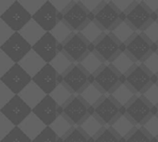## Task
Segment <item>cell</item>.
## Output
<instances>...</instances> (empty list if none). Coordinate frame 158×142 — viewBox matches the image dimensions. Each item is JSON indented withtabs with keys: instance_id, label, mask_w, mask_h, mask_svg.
<instances>
[{
	"instance_id": "277c9868",
	"label": "cell",
	"mask_w": 158,
	"mask_h": 142,
	"mask_svg": "<svg viewBox=\"0 0 158 142\" xmlns=\"http://www.w3.org/2000/svg\"><path fill=\"white\" fill-rule=\"evenodd\" d=\"M92 82L105 95H108L121 83V76L109 64H104L92 77Z\"/></svg>"
},
{
	"instance_id": "ffe728a7",
	"label": "cell",
	"mask_w": 158,
	"mask_h": 142,
	"mask_svg": "<svg viewBox=\"0 0 158 142\" xmlns=\"http://www.w3.org/2000/svg\"><path fill=\"white\" fill-rule=\"evenodd\" d=\"M31 81L34 82L46 95H49L56 85L61 82V77L49 64H46L31 79Z\"/></svg>"
},
{
	"instance_id": "d4e9b609",
	"label": "cell",
	"mask_w": 158,
	"mask_h": 142,
	"mask_svg": "<svg viewBox=\"0 0 158 142\" xmlns=\"http://www.w3.org/2000/svg\"><path fill=\"white\" fill-rule=\"evenodd\" d=\"M136 127L124 115H119L108 128L119 139H125Z\"/></svg>"
},
{
	"instance_id": "f1b7e54d",
	"label": "cell",
	"mask_w": 158,
	"mask_h": 142,
	"mask_svg": "<svg viewBox=\"0 0 158 142\" xmlns=\"http://www.w3.org/2000/svg\"><path fill=\"white\" fill-rule=\"evenodd\" d=\"M77 33L89 44H94L105 31L94 20H89Z\"/></svg>"
},
{
	"instance_id": "f546056e",
	"label": "cell",
	"mask_w": 158,
	"mask_h": 142,
	"mask_svg": "<svg viewBox=\"0 0 158 142\" xmlns=\"http://www.w3.org/2000/svg\"><path fill=\"white\" fill-rule=\"evenodd\" d=\"M89 77H93L104 65V63L98 58V56L93 53L89 52L78 64H77Z\"/></svg>"
},
{
	"instance_id": "d6986e66",
	"label": "cell",
	"mask_w": 158,
	"mask_h": 142,
	"mask_svg": "<svg viewBox=\"0 0 158 142\" xmlns=\"http://www.w3.org/2000/svg\"><path fill=\"white\" fill-rule=\"evenodd\" d=\"M31 18L45 31L49 32L56 24L62 19L61 14L57 13L49 0L42 6V7L31 17Z\"/></svg>"
},
{
	"instance_id": "b9f144b4",
	"label": "cell",
	"mask_w": 158,
	"mask_h": 142,
	"mask_svg": "<svg viewBox=\"0 0 158 142\" xmlns=\"http://www.w3.org/2000/svg\"><path fill=\"white\" fill-rule=\"evenodd\" d=\"M89 142H120V140L108 128L105 127L94 139H90Z\"/></svg>"
},
{
	"instance_id": "11a10c76",
	"label": "cell",
	"mask_w": 158,
	"mask_h": 142,
	"mask_svg": "<svg viewBox=\"0 0 158 142\" xmlns=\"http://www.w3.org/2000/svg\"><path fill=\"white\" fill-rule=\"evenodd\" d=\"M139 1L148 10L150 14L153 12H158V0H139Z\"/></svg>"
},
{
	"instance_id": "74e56055",
	"label": "cell",
	"mask_w": 158,
	"mask_h": 142,
	"mask_svg": "<svg viewBox=\"0 0 158 142\" xmlns=\"http://www.w3.org/2000/svg\"><path fill=\"white\" fill-rule=\"evenodd\" d=\"M141 65L149 74L152 76H157L158 73V55L157 53H151L142 63Z\"/></svg>"
},
{
	"instance_id": "9c48e42d",
	"label": "cell",
	"mask_w": 158,
	"mask_h": 142,
	"mask_svg": "<svg viewBox=\"0 0 158 142\" xmlns=\"http://www.w3.org/2000/svg\"><path fill=\"white\" fill-rule=\"evenodd\" d=\"M0 113L15 127H18L31 113V109L19 95H14V97L0 109Z\"/></svg>"
},
{
	"instance_id": "5b68a950",
	"label": "cell",
	"mask_w": 158,
	"mask_h": 142,
	"mask_svg": "<svg viewBox=\"0 0 158 142\" xmlns=\"http://www.w3.org/2000/svg\"><path fill=\"white\" fill-rule=\"evenodd\" d=\"M121 51L125 52L135 64L142 63L151 53V43L139 32H135L123 45Z\"/></svg>"
},
{
	"instance_id": "681fc988",
	"label": "cell",
	"mask_w": 158,
	"mask_h": 142,
	"mask_svg": "<svg viewBox=\"0 0 158 142\" xmlns=\"http://www.w3.org/2000/svg\"><path fill=\"white\" fill-rule=\"evenodd\" d=\"M14 65L15 63L0 50V78L3 77Z\"/></svg>"
},
{
	"instance_id": "83f0119b",
	"label": "cell",
	"mask_w": 158,
	"mask_h": 142,
	"mask_svg": "<svg viewBox=\"0 0 158 142\" xmlns=\"http://www.w3.org/2000/svg\"><path fill=\"white\" fill-rule=\"evenodd\" d=\"M79 129L90 140L94 139L100 131L105 128V126L93 115L88 116L80 126H78Z\"/></svg>"
},
{
	"instance_id": "8992f818",
	"label": "cell",
	"mask_w": 158,
	"mask_h": 142,
	"mask_svg": "<svg viewBox=\"0 0 158 142\" xmlns=\"http://www.w3.org/2000/svg\"><path fill=\"white\" fill-rule=\"evenodd\" d=\"M89 19L94 20L105 32H110L121 20L120 14L110 5L109 1H105L101 6L89 15Z\"/></svg>"
},
{
	"instance_id": "ab89813d",
	"label": "cell",
	"mask_w": 158,
	"mask_h": 142,
	"mask_svg": "<svg viewBox=\"0 0 158 142\" xmlns=\"http://www.w3.org/2000/svg\"><path fill=\"white\" fill-rule=\"evenodd\" d=\"M120 142H151V138L139 127H136L125 139Z\"/></svg>"
},
{
	"instance_id": "ac0fdd59",
	"label": "cell",
	"mask_w": 158,
	"mask_h": 142,
	"mask_svg": "<svg viewBox=\"0 0 158 142\" xmlns=\"http://www.w3.org/2000/svg\"><path fill=\"white\" fill-rule=\"evenodd\" d=\"M31 50L34 51L46 64H49L57 53L62 51V47L49 32H45L44 36L31 46Z\"/></svg>"
},
{
	"instance_id": "836d02e7",
	"label": "cell",
	"mask_w": 158,
	"mask_h": 142,
	"mask_svg": "<svg viewBox=\"0 0 158 142\" xmlns=\"http://www.w3.org/2000/svg\"><path fill=\"white\" fill-rule=\"evenodd\" d=\"M49 128L59 139H63L74 128V126L61 114L53 121Z\"/></svg>"
},
{
	"instance_id": "ba28073f",
	"label": "cell",
	"mask_w": 158,
	"mask_h": 142,
	"mask_svg": "<svg viewBox=\"0 0 158 142\" xmlns=\"http://www.w3.org/2000/svg\"><path fill=\"white\" fill-rule=\"evenodd\" d=\"M61 82L71 91L78 95L89 83L92 82V77H89L77 64H74L62 77Z\"/></svg>"
},
{
	"instance_id": "9a60e30c",
	"label": "cell",
	"mask_w": 158,
	"mask_h": 142,
	"mask_svg": "<svg viewBox=\"0 0 158 142\" xmlns=\"http://www.w3.org/2000/svg\"><path fill=\"white\" fill-rule=\"evenodd\" d=\"M62 115L74 127H78L88 116H90V108L78 97V95H73L62 107Z\"/></svg>"
},
{
	"instance_id": "44dd1931",
	"label": "cell",
	"mask_w": 158,
	"mask_h": 142,
	"mask_svg": "<svg viewBox=\"0 0 158 142\" xmlns=\"http://www.w3.org/2000/svg\"><path fill=\"white\" fill-rule=\"evenodd\" d=\"M18 65L32 79L45 65L46 63L32 50H31Z\"/></svg>"
},
{
	"instance_id": "e575fe53",
	"label": "cell",
	"mask_w": 158,
	"mask_h": 142,
	"mask_svg": "<svg viewBox=\"0 0 158 142\" xmlns=\"http://www.w3.org/2000/svg\"><path fill=\"white\" fill-rule=\"evenodd\" d=\"M74 94H72L71 91L62 82H59L49 94V96L54 100V102L61 108L69 101V99Z\"/></svg>"
},
{
	"instance_id": "d6a6232c",
	"label": "cell",
	"mask_w": 158,
	"mask_h": 142,
	"mask_svg": "<svg viewBox=\"0 0 158 142\" xmlns=\"http://www.w3.org/2000/svg\"><path fill=\"white\" fill-rule=\"evenodd\" d=\"M49 65L55 69V71L60 77H62L74 65V63H72L70 61V59L62 51H60L52 59V61L49 63Z\"/></svg>"
},
{
	"instance_id": "f6af8a7d",
	"label": "cell",
	"mask_w": 158,
	"mask_h": 142,
	"mask_svg": "<svg viewBox=\"0 0 158 142\" xmlns=\"http://www.w3.org/2000/svg\"><path fill=\"white\" fill-rule=\"evenodd\" d=\"M62 142H89V139L79 129L74 127L63 139Z\"/></svg>"
},
{
	"instance_id": "f907efd6",
	"label": "cell",
	"mask_w": 158,
	"mask_h": 142,
	"mask_svg": "<svg viewBox=\"0 0 158 142\" xmlns=\"http://www.w3.org/2000/svg\"><path fill=\"white\" fill-rule=\"evenodd\" d=\"M15 94L0 81V109L3 108L13 97Z\"/></svg>"
},
{
	"instance_id": "1f68e13d",
	"label": "cell",
	"mask_w": 158,
	"mask_h": 142,
	"mask_svg": "<svg viewBox=\"0 0 158 142\" xmlns=\"http://www.w3.org/2000/svg\"><path fill=\"white\" fill-rule=\"evenodd\" d=\"M109 65L121 76L123 77L126 75L131 67L135 65L133 60L123 51H121L112 61Z\"/></svg>"
},
{
	"instance_id": "3957f363",
	"label": "cell",
	"mask_w": 158,
	"mask_h": 142,
	"mask_svg": "<svg viewBox=\"0 0 158 142\" xmlns=\"http://www.w3.org/2000/svg\"><path fill=\"white\" fill-rule=\"evenodd\" d=\"M121 82L125 83L135 95H140L153 84L152 75L139 64H135L126 75L121 77Z\"/></svg>"
},
{
	"instance_id": "7dc6e473",
	"label": "cell",
	"mask_w": 158,
	"mask_h": 142,
	"mask_svg": "<svg viewBox=\"0 0 158 142\" xmlns=\"http://www.w3.org/2000/svg\"><path fill=\"white\" fill-rule=\"evenodd\" d=\"M109 3L119 14H124L135 3V0H109Z\"/></svg>"
},
{
	"instance_id": "6da1fadb",
	"label": "cell",
	"mask_w": 158,
	"mask_h": 142,
	"mask_svg": "<svg viewBox=\"0 0 158 142\" xmlns=\"http://www.w3.org/2000/svg\"><path fill=\"white\" fill-rule=\"evenodd\" d=\"M150 106L139 95H135L124 107L119 108L120 115L129 118L135 127H141L152 115Z\"/></svg>"
},
{
	"instance_id": "9f6ffc18",
	"label": "cell",
	"mask_w": 158,
	"mask_h": 142,
	"mask_svg": "<svg viewBox=\"0 0 158 142\" xmlns=\"http://www.w3.org/2000/svg\"><path fill=\"white\" fill-rule=\"evenodd\" d=\"M15 0H0V16H2L14 3Z\"/></svg>"
},
{
	"instance_id": "cb8c5ba5",
	"label": "cell",
	"mask_w": 158,
	"mask_h": 142,
	"mask_svg": "<svg viewBox=\"0 0 158 142\" xmlns=\"http://www.w3.org/2000/svg\"><path fill=\"white\" fill-rule=\"evenodd\" d=\"M18 32L31 46L34 45L45 33V31L32 18Z\"/></svg>"
},
{
	"instance_id": "e0dca14e",
	"label": "cell",
	"mask_w": 158,
	"mask_h": 142,
	"mask_svg": "<svg viewBox=\"0 0 158 142\" xmlns=\"http://www.w3.org/2000/svg\"><path fill=\"white\" fill-rule=\"evenodd\" d=\"M31 113L46 127H49L53 121L62 114V108L59 107L49 95H45V97L31 109Z\"/></svg>"
},
{
	"instance_id": "bcb514c9",
	"label": "cell",
	"mask_w": 158,
	"mask_h": 142,
	"mask_svg": "<svg viewBox=\"0 0 158 142\" xmlns=\"http://www.w3.org/2000/svg\"><path fill=\"white\" fill-rule=\"evenodd\" d=\"M31 142H62L49 127H46Z\"/></svg>"
},
{
	"instance_id": "484cf974",
	"label": "cell",
	"mask_w": 158,
	"mask_h": 142,
	"mask_svg": "<svg viewBox=\"0 0 158 142\" xmlns=\"http://www.w3.org/2000/svg\"><path fill=\"white\" fill-rule=\"evenodd\" d=\"M105 94L93 83H89L79 94L78 97L89 107L93 108L103 97Z\"/></svg>"
},
{
	"instance_id": "7402d4cb",
	"label": "cell",
	"mask_w": 158,
	"mask_h": 142,
	"mask_svg": "<svg viewBox=\"0 0 158 142\" xmlns=\"http://www.w3.org/2000/svg\"><path fill=\"white\" fill-rule=\"evenodd\" d=\"M18 95L31 109H32L45 97L46 94L34 82L31 81Z\"/></svg>"
},
{
	"instance_id": "30bf717a",
	"label": "cell",
	"mask_w": 158,
	"mask_h": 142,
	"mask_svg": "<svg viewBox=\"0 0 158 142\" xmlns=\"http://www.w3.org/2000/svg\"><path fill=\"white\" fill-rule=\"evenodd\" d=\"M61 47L62 52L74 64H78L90 52V44L77 32H73Z\"/></svg>"
},
{
	"instance_id": "8fae6325",
	"label": "cell",
	"mask_w": 158,
	"mask_h": 142,
	"mask_svg": "<svg viewBox=\"0 0 158 142\" xmlns=\"http://www.w3.org/2000/svg\"><path fill=\"white\" fill-rule=\"evenodd\" d=\"M0 18L14 32H18L31 19V16L22 7L18 0H15L12 6L0 16Z\"/></svg>"
},
{
	"instance_id": "7bdbcfd3",
	"label": "cell",
	"mask_w": 158,
	"mask_h": 142,
	"mask_svg": "<svg viewBox=\"0 0 158 142\" xmlns=\"http://www.w3.org/2000/svg\"><path fill=\"white\" fill-rule=\"evenodd\" d=\"M0 142H31V140L19 128V127H14V128Z\"/></svg>"
},
{
	"instance_id": "4fadbf2b",
	"label": "cell",
	"mask_w": 158,
	"mask_h": 142,
	"mask_svg": "<svg viewBox=\"0 0 158 142\" xmlns=\"http://www.w3.org/2000/svg\"><path fill=\"white\" fill-rule=\"evenodd\" d=\"M0 50L15 64H18L31 50V46L19 35V32H14L13 35L0 46Z\"/></svg>"
},
{
	"instance_id": "7a4b0ae2",
	"label": "cell",
	"mask_w": 158,
	"mask_h": 142,
	"mask_svg": "<svg viewBox=\"0 0 158 142\" xmlns=\"http://www.w3.org/2000/svg\"><path fill=\"white\" fill-rule=\"evenodd\" d=\"M90 52L94 53L104 64H109L121 52V45L105 32L94 44H90Z\"/></svg>"
},
{
	"instance_id": "2e32d148",
	"label": "cell",
	"mask_w": 158,
	"mask_h": 142,
	"mask_svg": "<svg viewBox=\"0 0 158 142\" xmlns=\"http://www.w3.org/2000/svg\"><path fill=\"white\" fill-rule=\"evenodd\" d=\"M61 16L62 20L74 32H78L90 20L88 13L78 1H72L71 5L61 14Z\"/></svg>"
},
{
	"instance_id": "603a6c76",
	"label": "cell",
	"mask_w": 158,
	"mask_h": 142,
	"mask_svg": "<svg viewBox=\"0 0 158 142\" xmlns=\"http://www.w3.org/2000/svg\"><path fill=\"white\" fill-rule=\"evenodd\" d=\"M18 127L31 141L46 128V126L32 113H31Z\"/></svg>"
},
{
	"instance_id": "7c38bea8",
	"label": "cell",
	"mask_w": 158,
	"mask_h": 142,
	"mask_svg": "<svg viewBox=\"0 0 158 142\" xmlns=\"http://www.w3.org/2000/svg\"><path fill=\"white\" fill-rule=\"evenodd\" d=\"M93 116H94L105 127L108 128L116 118L120 115L119 107L111 100L108 95H105L94 107Z\"/></svg>"
},
{
	"instance_id": "8d00e7d4",
	"label": "cell",
	"mask_w": 158,
	"mask_h": 142,
	"mask_svg": "<svg viewBox=\"0 0 158 142\" xmlns=\"http://www.w3.org/2000/svg\"><path fill=\"white\" fill-rule=\"evenodd\" d=\"M142 99H143L150 106L157 107L158 103V85L151 84L143 93L139 95Z\"/></svg>"
},
{
	"instance_id": "db71d44e",
	"label": "cell",
	"mask_w": 158,
	"mask_h": 142,
	"mask_svg": "<svg viewBox=\"0 0 158 142\" xmlns=\"http://www.w3.org/2000/svg\"><path fill=\"white\" fill-rule=\"evenodd\" d=\"M57 13L62 14L72 3V0H49Z\"/></svg>"
},
{
	"instance_id": "52a82bcc",
	"label": "cell",
	"mask_w": 158,
	"mask_h": 142,
	"mask_svg": "<svg viewBox=\"0 0 158 142\" xmlns=\"http://www.w3.org/2000/svg\"><path fill=\"white\" fill-rule=\"evenodd\" d=\"M120 19L125 20L136 32H141L152 22L150 13L139 0H135L127 12L120 14Z\"/></svg>"
},
{
	"instance_id": "4dcf8cb0",
	"label": "cell",
	"mask_w": 158,
	"mask_h": 142,
	"mask_svg": "<svg viewBox=\"0 0 158 142\" xmlns=\"http://www.w3.org/2000/svg\"><path fill=\"white\" fill-rule=\"evenodd\" d=\"M136 31L125 21L120 20L109 33L120 45H123Z\"/></svg>"
},
{
	"instance_id": "5bb4252c",
	"label": "cell",
	"mask_w": 158,
	"mask_h": 142,
	"mask_svg": "<svg viewBox=\"0 0 158 142\" xmlns=\"http://www.w3.org/2000/svg\"><path fill=\"white\" fill-rule=\"evenodd\" d=\"M0 81L5 84L13 94L18 95L31 81V78L18 64H15L0 78Z\"/></svg>"
},
{
	"instance_id": "ee69618b",
	"label": "cell",
	"mask_w": 158,
	"mask_h": 142,
	"mask_svg": "<svg viewBox=\"0 0 158 142\" xmlns=\"http://www.w3.org/2000/svg\"><path fill=\"white\" fill-rule=\"evenodd\" d=\"M22 7L32 17L45 3V0H18Z\"/></svg>"
},
{
	"instance_id": "f5cc1de1",
	"label": "cell",
	"mask_w": 158,
	"mask_h": 142,
	"mask_svg": "<svg viewBox=\"0 0 158 142\" xmlns=\"http://www.w3.org/2000/svg\"><path fill=\"white\" fill-rule=\"evenodd\" d=\"M14 31L0 18V46L3 45L12 35Z\"/></svg>"
},
{
	"instance_id": "c3c4849f",
	"label": "cell",
	"mask_w": 158,
	"mask_h": 142,
	"mask_svg": "<svg viewBox=\"0 0 158 142\" xmlns=\"http://www.w3.org/2000/svg\"><path fill=\"white\" fill-rule=\"evenodd\" d=\"M104 0H79L78 3L84 8L88 15L94 14L103 4Z\"/></svg>"
},
{
	"instance_id": "816d5d0a",
	"label": "cell",
	"mask_w": 158,
	"mask_h": 142,
	"mask_svg": "<svg viewBox=\"0 0 158 142\" xmlns=\"http://www.w3.org/2000/svg\"><path fill=\"white\" fill-rule=\"evenodd\" d=\"M14 127L15 126L0 113V141L14 128Z\"/></svg>"
},
{
	"instance_id": "d590c367",
	"label": "cell",
	"mask_w": 158,
	"mask_h": 142,
	"mask_svg": "<svg viewBox=\"0 0 158 142\" xmlns=\"http://www.w3.org/2000/svg\"><path fill=\"white\" fill-rule=\"evenodd\" d=\"M74 31H72V30L61 19L59 20L56 26L49 31V33L55 38V40L59 43V44H63L73 33Z\"/></svg>"
},
{
	"instance_id": "4316f807",
	"label": "cell",
	"mask_w": 158,
	"mask_h": 142,
	"mask_svg": "<svg viewBox=\"0 0 158 142\" xmlns=\"http://www.w3.org/2000/svg\"><path fill=\"white\" fill-rule=\"evenodd\" d=\"M108 96L119 108H122L131 101L135 94L125 83L121 82L110 94H108Z\"/></svg>"
},
{
	"instance_id": "f35d334b",
	"label": "cell",
	"mask_w": 158,
	"mask_h": 142,
	"mask_svg": "<svg viewBox=\"0 0 158 142\" xmlns=\"http://www.w3.org/2000/svg\"><path fill=\"white\" fill-rule=\"evenodd\" d=\"M142 130H143L151 139L157 138L158 136V117L157 116H151L141 127H139Z\"/></svg>"
},
{
	"instance_id": "60d3db41",
	"label": "cell",
	"mask_w": 158,
	"mask_h": 142,
	"mask_svg": "<svg viewBox=\"0 0 158 142\" xmlns=\"http://www.w3.org/2000/svg\"><path fill=\"white\" fill-rule=\"evenodd\" d=\"M141 33L151 44L157 43L158 41V23L156 21H152Z\"/></svg>"
}]
</instances>
